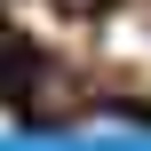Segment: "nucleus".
Wrapping results in <instances>:
<instances>
[{
  "label": "nucleus",
  "instance_id": "1",
  "mask_svg": "<svg viewBox=\"0 0 151 151\" xmlns=\"http://www.w3.org/2000/svg\"><path fill=\"white\" fill-rule=\"evenodd\" d=\"M64 8H111V0H64Z\"/></svg>",
  "mask_w": 151,
  "mask_h": 151
}]
</instances>
